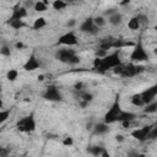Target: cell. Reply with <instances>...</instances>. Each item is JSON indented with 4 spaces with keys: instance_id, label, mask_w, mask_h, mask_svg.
<instances>
[{
    "instance_id": "1",
    "label": "cell",
    "mask_w": 157,
    "mask_h": 157,
    "mask_svg": "<svg viewBox=\"0 0 157 157\" xmlns=\"http://www.w3.org/2000/svg\"><path fill=\"white\" fill-rule=\"evenodd\" d=\"M16 128L21 132H32V131H34L36 130V120H34L33 114L20 119L16 124Z\"/></svg>"
},
{
    "instance_id": "2",
    "label": "cell",
    "mask_w": 157,
    "mask_h": 157,
    "mask_svg": "<svg viewBox=\"0 0 157 157\" xmlns=\"http://www.w3.org/2000/svg\"><path fill=\"white\" fill-rule=\"evenodd\" d=\"M130 60L131 61H146L148 60V54L145 52V48L142 45V40L141 38H139L137 43L135 44L131 54H130Z\"/></svg>"
},
{
    "instance_id": "3",
    "label": "cell",
    "mask_w": 157,
    "mask_h": 157,
    "mask_svg": "<svg viewBox=\"0 0 157 157\" xmlns=\"http://www.w3.org/2000/svg\"><path fill=\"white\" fill-rule=\"evenodd\" d=\"M121 109H120V104H119V96L117 97V99L114 101L113 105L110 107V109L105 113L104 115V123L107 124H112V123H115L118 121V117L120 114Z\"/></svg>"
},
{
    "instance_id": "4",
    "label": "cell",
    "mask_w": 157,
    "mask_h": 157,
    "mask_svg": "<svg viewBox=\"0 0 157 157\" xmlns=\"http://www.w3.org/2000/svg\"><path fill=\"white\" fill-rule=\"evenodd\" d=\"M43 98L47 101H52V102H59L63 101V96L60 93V91L58 90L56 86L54 85H49L45 90V92L43 93Z\"/></svg>"
},
{
    "instance_id": "5",
    "label": "cell",
    "mask_w": 157,
    "mask_h": 157,
    "mask_svg": "<svg viewBox=\"0 0 157 157\" xmlns=\"http://www.w3.org/2000/svg\"><path fill=\"white\" fill-rule=\"evenodd\" d=\"M151 129H152V125H146V126H144V128H141V129L132 130V131H131V136H132L134 139H136V140L144 142V141H146V140L148 139V134H150Z\"/></svg>"
},
{
    "instance_id": "6",
    "label": "cell",
    "mask_w": 157,
    "mask_h": 157,
    "mask_svg": "<svg viewBox=\"0 0 157 157\" xmlns=\"http://www.w3.org/2000/svg\"><path fill=\"white\" fill-rule=\"evenodd\" d=\"M75 50L74 49H59L55 54V58L61 61V63H65V64H69L71 58L75 55Z\"/></svg>"
},
{
    "instance_id": "7",
    "label": "cell",
    "mask_w": 157,
    "mask_h": 157,
    "mask_svg": "<svg viewBox=\"0 0 157 157\" xmlns=\"http://www.w3.org/2000/svg\"><path fill=\"white\" fill-rule=\"evenodd\" d=\"M58 43L59 44H63V45H76L78 43V40H77V37L75 36V33L72 31H70V32L63 34L59 38Z\"/></svg>"
},
{
    "instance_id": "8",
    "label": "cell",
    "mask_w": 157,
    "mask_h": 157,
    "mask_svg": "<svg viewBox=\"0 0 157 157\" xmlns=\"http://www.w3.org/2000/svg\"><path fill=\"white\" fill-rule=\"evenodd\" d=\"M156 96H157V83H155L153 86L148 87L147 90H145V91L141 93V97H142V101H144L145 104L151 103V102L155 99Z\"/></svg>"
},
{
    "instance_id": "9",
    "label": "cell",
    "mask_w": 157,
    "mask_h": 157,
    "mask_svg": "<svg viewBox=\"0 0 157 157\" xmlns=\"http://www.w3.org/2000/svg\"><path fill=\"white\" fill-rule=\"evenodd\" d=\"M26 16H27V7L20 6V4H17V5L13 7L12 15H11L10 18H12V20H22V18L26 17Z\"/></svg>"
},
{
    "instance_id": "10",
    "label": "cell",
    "mask_w": 157,
    "mask_h": 157,
    "mask_svg": "<svg viewBox=\"0 0 157 157\" xmlns=\"http://www.w3.org/2000/svg\"><path fill=\"white\" fill-rule=\"evenodd\" d=\"M39 66H40V64H39L38 60L36 59L34 54H32V55L28 58V60L25 63L23 69H25L26 71H34V70H37Z\"/></svg>"
},
{
    "instance_id": "11",
    "label": "cell",
    "mask_w": 157,
    "mask_h": 157,
    "mask_svg": "<svg viewBox=\"0 0 157 157\" xmlns=\"http://www.w3.org/2000/svg\"><path fill=\"white\" fill-rule=\"evenodd\" d=\"M137 75L136 74V65L132 64V63H129L128 65H124V70L121 72V77H132Z\"/></svg>"
},
{
    "instance_id": "12",
    "label": "cell",
    "mask_w": 157,
    "mask_h": 157,
    "mask_svg": "<svg viewBox=\"0 0 157 157\" xmlns=\"http://www.w3.org/2000/svg\"><path fill=\"white\" fill-rule=\"evenodd\" d=\"M94 22H93V17H87L80 26V31L81 32H85V33H90L92 27H93Z\"/></svg>"
},
{
    "instance_id": "13",
    "label": "cell",
    "mask_w": 157,
    "mask_h": 157,
    "mask_svg": "<svg viewBox=\"0 0 157 157\" xmlns=\"http://www.w3.org/2000/svg\"><path fill=\"white\" fill-rule=\"evenodd\" d=\"M108 125L109 124H107V123H98V124H96L94 126H93V134H96V135H102V134H105L108 130H109V128H108Z\"/></svg>"
},
{
    "instance_id": "14",
    "label": "cell",
    "mask_w": 157,
    "mask_h": 157,
    "mask_svg": "<svg viewBox=\"0 0 157 157\" xmlns=\"http://www.w3.org/2000/svg\"><path fill=\"white\" fill-rule=\"evenodd\" d=\"M136 118V114H134V113H131V112H124V110H121L120 112V114H119V117H118V121H124V120H134Z\"/></svg>"
},
{
    "instance_id": "15",
    "label": "cell",
    "mask_w": 157,
    "mask_h": 157,
    "mask_svg": "<svg viewBox=\"0 0 157 157\" xmlns=\"http://www.w3.org/2000/svg\"><path fill=\"white\" fill-rule=\"evenodd\" d=\"M131 45H134V43L126 42L123 39H114V42H113V48H115V49H121L124 47H131Z\"/></svg>"
},
{
    "instance_id": "16",
    "label": "cell",
    "mask_w": 157,
    "mask_h": 157,
    "mask_svg": "<svg viewBox=\"0 0 157 157\" xmlns=\"http://www.w3.org/2000/svg\"><path fill=\"white\" fill-rule=\"evenodd\" d=\"M121 20H123V16L119 13V12H115V13H113L112 16H109V23L110 25H113V26H118V25H120L121 23Z\"/></svg>"
},
{
    "instance_id": "17",
    "label": "cell",
    "mask_w": 157,
    "mask_h": 157,
    "mask_svg": "<svg viewBox=\"0 0 157 157\" xmlns=\"http://www.w3.org/2000/svg\"><path fill=\"white\" fill-rule=\"evenodd\" d=\"M140 26H141V23H140V21H139V18H137V16L131 17V18L129 20V22H128V27H129V29H131V31L139 29V27H140Z\"/></svg>"
},
{
    "instance_id": "18",
    "label": "cell",
    "mask_w": 157,
    "mask_h": 157,
    "mask_svg": "<svg viewBox=\"0 0 157 157\" xmlns=\"http://www.w3.org/2000/svg\"><path fill=\"white\" fill-rule=\"evenodd\" d=\"M7 23H9L13 29H20V28H22V27L26 26V23H25L22 20H12V18H9Z\"/></svg>"
},
{
    "instance_id": "19",
    "label": "cell",
    "mask_w": 157,
    "mask_h": 157,
    "mask_svg": "<svg viewBox=\"0 0 157 157\" xmlns=\"http://www.w3.org/2000/svg\"><path fill=\"white\" fill-rule=\"evenodd\" d=\"M103 150L104 148L101 147V146H91V147L87 148V152L91 153V155H93V156H102Z\"/></svg>"
},
{
    "instance_id": "20",
    "label": "cell",
    "mask_w": 157,
    "mask_h": 157,
    "mask_svg": "<svg viewBox=\"0 0 157 157\" xmlns=\"http://www.w3.org/2000/svg\"><path fill=\"white\" fill-rule=\"evenodd\" d=\"M144 112L147 113V114H151V113L157 112V101H152L151 103L146 104V108H144Z\"/></svg>"
},
{
    "instance_id": "21",
    "label": "cell",
    "mask_w": 157,
    "mask_h": 157,
    "mask_svg": "<svg viewBox=\"0 0 157 157\" xmlns=\"http://www.w3.org/2000/svg\"><path fill=\"white\" fill-rule=\"evenodd\" d=\"M47 25V21L44 17H38L34 20V23H33V29H40L43 28L44 26Z\"/></svg>"
},
{
    "instance_id": "22",
    "label": "cell",
    "mask_w": 157,
    "mask_h": 157,
    "mask_svg": "<svg viewBox=\"0 0 157 157\" xmlns=\"http://www.w3.org/2000/svg\"><path fill=\"white\" fill-rule=\"evenodd\" d=\"M131 103H132L134 105H136V107H141V105H144L145 103H144V101H142L141 93H136V94H134V96L131 97Z\"/></svg>"
},
{
    "instance_id": "23",
    "label": "cell",
    "mask_w": 157,
    "mask_h": 157,
    "mask_svg": "<svg viewBox=\"0 0 157 157\" xmlns=\"http://www.w3.org/2000/svg\"><path fill=\"white\" fill-rule=\"evenodd\" d=\"M66 5H67V2L65 0H54V2H53L54 10H63L66 7Z\"/></svg>"
},
{
    "instance_id": "24",
    "label": "cell",
    "mask_w": 157,
    "mask_h": 157,
    "mask_svg": "<svg viewBox=\"0 0 157 157\" xmlns=\"http://www.w3.org/2000/svg\"><path fill=\"white\" fill-rule=\"evenodd\" d=\"M37 12H43V11H45L47 10V5L43 2V1H37L36 4H34V7H33Z\"/></svg>"
},
{
    "instance_id": "25",
    "label": "cell",
    "mask_w": 157,
    "mask_h": 157,
    "mask_svg": "<svg viewBox=\"0 0 157 157\" xmlns=\"http://www.w3.org/2000/svg\"><path fill=\"white\" fill-rule=\"evenodd\" d=\"M17 76H18V72H17V70H15V69L9 70V71H7V75H6V77H7L9 81H15V80L17 78Z\"/></svg>"
},
{
    "instance_id": "26",
    "label": "cell",
    "mask_w": 157,
    "mask_h": 157,
    "mask_svg": "<svg viewBox=\"0 0 157 157\" xmlns=\"http://www.w3.org/2000/svg\"><path fill=\"white\" fill-rule=\"evenodd\" d=\"M93 22H94V25L98 26V27H103V26L105 25V20H104L103 16H97V17H94V18H93Z\"/></svg>"
},
{
    "instance_id": "27",
    "label": "cell",
    "mask_w": 157,
    "mask_h": 157,
    "mask_svg": "<svg viewBox=\"0 0 157 157\" xmlns=\"http://www.w3.org/2000/svg\"><path fill=\"white\" fill-rule=\"evenodd\" d=\"M9 117H10V109L1 110V112H0V123H4Z\"/></svg>"
},
{
    "instance_id": "28",
    "label": "cell",
    "mask_w": 157,
    "mask_h": 157,
    "mask_svg": "<svg viewBox=\"0 0 157 157\" xmlns=\"http://www.w3.org/2000/svg\"><path fill=\"white\" fill-rule=\"evenodd\" d=\"M0 53H1V55H4V56H10V55H11V50H10V48H9L7 45H2L1 49H0Z\"/></svg>"
},
{
    "instance_id": "29",
    "label": "cell",
    "mask_w": 157,
    "mask_h": 157,
    "mask_svg": "<svg viewBox=\"0 0 157 157\" xmlns=\"http://www.w3.org/2000/svg\"><path fill=\"white\" fill-rule=\"evenodd\" d=\"M123 70H124V65H123V64H119V65H117V66L113 67V72H114L115 75H119V76L121 75Z\"/></svg>"
},
{
    "instance_id": "30",
    "label": "cell",
    "mask_w": 157,
    "mask_h": 157,
    "mask_svg": "<svg viewBox=\"0 0 157 157\" xmlns=\"http://www.w3.org/2000/svg\"><path fill=\"white\" fill-rule=\"evenodd\" d=\"M148 139H151V140H156L157 139V126H152V129H151V131H150V134H148Z\"/></svg>"
},
{
    "instance_id": "31",
    "label": "cell",
    "mask_w": 157,
    "mask_h": 157,
    "mask_svg": "<svg viewBox=\"0 0 157 157\" xmlns=\"http://www.w3.org/2000/svg\"><path fill=\"white\" fill-rule=\"evenodd\" d=\"M105 55H107V50H104L102 48H99L98 50H96V56L97 58H104Z\"/></svg>"
},
{
    "instance_id": "32",
    "label": "cell",
    "mask_w": 157,
    "mask_h": 157,
    "mask_svg": "<svg viewBox=\"0 0 157 157\" xmlns=\"http://www.w3.org/2000/svg\"><path fill=\"white\" fill-rule=\"evenodd\" d=\"M72 144H74V140H72V137H65L64 140H63V145L64 146H72Z\"/></svg>"
},
{
    "instance_id": "33",
    "label": "cell",
    "mask_w": 157,
    "mask_h": 157,
    "mask_svg": "<svg viewBox=\"0 0 157 157\" xmlns=\"http://www.w3.org/2000/svg\"><path fill=\"white\" fill-rule=\"evenodd\" d=\"M101 31V27H98V26H96V25H93V27H92V29H91V32H90V34H98V32Z\"/></svg>"
},
{
    "instance_id": "34",
    "label": "cell",
    "mask_w": 157,
    "mask_h": 157,
    "mask_svg": "<svg viewBox=\"0 0 157 157\" xmlns=\"http://www.w3.org/2000/svg\"><path fill=\"white\" fill-rule=\"evenodd\" d=\"M137 18H139V21H140L141 25H144V23L147 22V17L145 15H137Z\"/></svg>"
},
{
    "instance_id": "35",
    "label": "cell",
    "mask_w": 157,
    "mask_h": 157,
    "mask_svg": "<svg viewBox=\"0 0 157 157\" xmlns=\"http://www.w3.org/2000/svg\"><path fill=\"white\" fill-rule=\"evenodd\" d=\"M117 12V10L115 9H108V10H105L104 11V15H107V16H112L113 13H115Z\"/></svg>"
},
{
    "instance_id": "36",
    "label": "cell",
    "mask_w": 157,
    "mask_h": 157,
    "mask_svg": "<svg viewBox=\"0 0 157 157\" xmlns=\"http://www.w3.org/2000/svg\"><path fill=\"white\" fill-rule=\"evenodd\" d=\"M83 86H85V85H83L82 82H77V83H75V86H74V88H75L76 91H81V90L83 88Z\"/></svg>"
},
{
    "instance_id": "37",
    "label": "cell",
    "mask_w": 157,
    "mask_h": 157,
    "mask_svg": "<svg viewBox=\"0 0 157 157\" xmlns=\"http://www.w3.org/2000/svg\"><path fill=\"white\" fill-rule=\"evenodd\" d=\"M121 125H123L124 129H128L131 125V120H124V121H121Z\"/></svg>"
},
{
    "instance_id": "38",
    "label": "cell",
    "mask_w": 157,
    "mask_h": 157,
    "mask_svg": "<svg viewBox=\"0 0 157 157\" xmlns=\"http://www.w3.org/2000/svg\"><path fill=\"white\" fill-rule=\"evenodd\" d=\"M34 4H36V2H33L32 0H27V1L25 2V7H27V9H28V7H34Z\"/></svg>"
},
{
    "instance_id": "39",
    "label": "cell",
    "mask_w": 157,
    "mask_h": 157,
    "mask_svg": "<svg viewBox=\"0 0 157 157\" xmlns=\"http://www.w3.org/2000/svg\"><path fill=\"white\" fill-rule=\"evenodd\" d=\"M7 155H9V152H7L4 147H0V156H1V157H5V156H7Z\"/></svg>"
},
{
    "instance_id": "40",
    "label": "cell",
    "mask_w": 157,
    "mask_h": 157,
    "mask_svg": "<svg viewBox=\"0 0 157 157\" xmlns=\"http://www.w3.org/2000/svg\"><path fill=\"white\" fill-rule=\"evenodd\" d=\"M142 71H145V67L141 66V65H136V74H140Z\"/></svg>"
},
{
    "instance_id": "41",
    "label": "cell",
    "mask_w": 157,
    "mask_h": 157,
    "mask_svg": "<svg viewBox=\"0 0 157 157\" xmlns=\"http://www.w3.org/2000/svg\"><path fill=\"white\" fill-rule=\"evenodd\" d=\"M115 140H117L118 142H123V141H124V136L120 135V134H118V135H115Z\"/></svg>"
},
{
    "instance_id": "42",
    "label": "cell",
    "mask_w": 157,
    "mask_h": 157,
    "mask_svg": "<svg viewBox=\"0 0 157 157\" xmlns=\"http://www.w3.org/2000/svg\"><path fill=\"white\" fill-rule=\"evenodd\" d=\"M25 45H23V43H21V42H17L16 43V49H22Z\"/></svg>"
},
{
    "instance_id": "43",
    "label": "cell",
    "mask_w": 157,
    "mask_h": 157,
    "mask_svg": "<svg viewBox=\"0 0 157 157\" xmlns=\"http://www.w3.org/2000/svg\"><path fill=\"white\" fill-rule=\"evenodd\" d=\"M67 26H69V27H72V26H75V20H70V21L67 22Z\"/></svg>"
},
{
    "instance_id": "44",
    "label": "cell",
    "mask_w": 157,
    "mask_h": 157,
    "mask_svg": "<svg viewBox=\"0 0 157 157\" xmlns=\"http://www.w3.org/2000/svg\"><path fill=\"white\" fill-rule=\"evenodd\" d=\"M102 157H109V153H108L105 150H103V152H102Z\"/></svg>"
},
{
    "instance_id": "45",
    "label": "cell",
    "mask_w": 157,
    "mask_h": 157,
    "mask_svg": "<svg viewBox=\"0 0 157 157\" xmlns=\"http://www.w3.org/2000/svg\"><path fill=\"white\" fill-rule=\"evenodd\" d=\"M129 1H130V0H123V1L120 2V5H125V4H129Z\"/></svg>"
},
{
    "instance_id": "46",
    "label": "cell",
    "mask_w": 157,
    "mask_h": 157,
    "mask_svg": "<svg viewBox=\"0 0 157 157\" xmlns=\"http://www.w3.org/2000/svg\"><path fill=\"white\" fill-rule=\"evenodd\" d=\"M38 80H39V81H43V80H44V75H39V76H38Z\"/></svg>"
},
{
    "instance_id": "47",
    "label": "cell",
    "mask_w": 157,
    "mask_h": 157,
    "mask_svg": "<svg viewBox=\"0 0 157 157\" xmlns=\"http://www.w3.org/2000/svg\"><path fill=\"white\" fill-rule=\"evenodd\" d=\"M66 2H75V1H78V0H65Z\"/></svg>"
},
{
    "instance_id": "48",
    "label": "cell",
    "mask_w": 157,
    "mask_h": 157,
    "mask_svg": "<svg viewBox=\"0 0 157 157\" xmlns=\"http://www.w3.org/2000/svg\"><path fill=\"white\" fill-rule=\"evenodd\" d=\"M42 1H43V2H44V4H45V5H48V2H49V1H48V0H42Z\"/></svg>"
},
{
    "instance_id": "49",
    "label": "cell",
    "mask_w": 157,
    "mask_h": 157,
    "mask_svg": "<svg viewBox=\"0 0 157 157\" xmlns=\"http://www.w3.org/2000/svg\"><path fill=\"white\" fill-rule=\"evenodd\" d=\"M153 29H155V31H156V32H157V25H156V26H155V27H153Z\"/></svg>"
},
{
    "instance_id": "50",
    "label": "cell",
    "mask_w": 157,
    "mask_h": 157,
    "mask_svg": "<svg viewBox=\"0 0 157 157\" xmlns=\"http://www.w3.org/2000/svg\"><path fill=\"white\" fill-rule=\"evenodd\" d=\"M153 52H155V54H157V48H155V50H153Z\"/></svg>"
}]
</instances>
